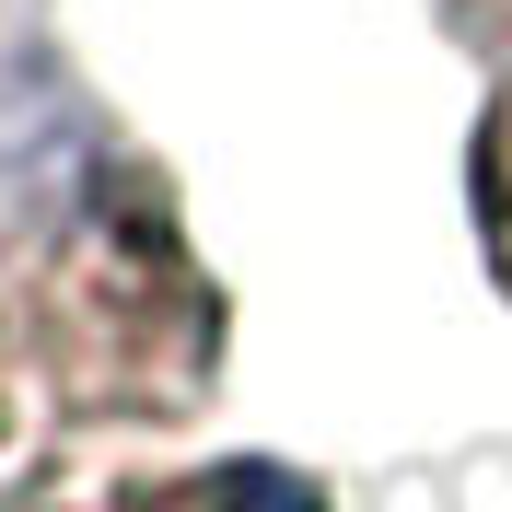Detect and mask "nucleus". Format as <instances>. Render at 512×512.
<instances>
[{"instance_id":"obj_1","label":"nucleus","mask_w":512,"mask_h":512,"mask_svg":"<svg viewBox=\"0 0 512 512\" xmlns=\"http://www.w3.org/2000/svg\"><path fill=\"white\" fill-rule=\"evenodd\" d=\"M222 303L187 210L70 70L0 47V512L117 431L187 419Z\"/></svg>"},{"instance_id":"obj_2","label":"nucleus","mask_w":512,"mask_h":512,"mask_svg":"<svg viewBox=\"0 0 512 512\" xmlns=\"http://www.w3.org/2000/svg\"><path fill=\"white\" fill-rule=\"evenodd\" d=\"M12 512H326L291 466H140V454H82Z\"/></svg>"},{"instance_id":"obj_3","label":"nucleus","mask_w":512,"mask_h":512,"mask_svg":"<svg viewBox=\"0 0 512 512\" xmlns=\"http://www.w3.org/2000/svg\"><path fill=\"white\" fill-rule=\"evenodd\" d=\"M466 198H478V245H489V280L512 291V82L489 94V117H478V152H466Z\"/></svg>"},{"instance_id":"obj_4","label":"nucleus","mask_w":512,"mask_h":512,"mask_svg":"<svg viewBox=\"0 0 512 512\" xmlns=\"http://www.w3.org/2000/svg\"><path fill=\"white\" fill-rule=\"evenodd\" d=\"M443 12H454L466 35H512V0H443Z\"/></svg>"}]
</instances>
